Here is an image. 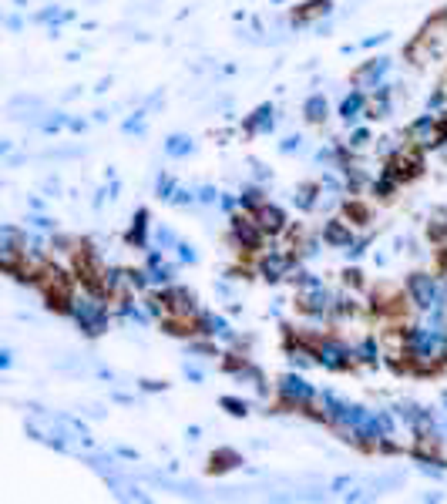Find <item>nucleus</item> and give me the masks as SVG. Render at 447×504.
Instances as JSON below:
<instances>
[{
    "mask_svg": "<svg viewBox=\"0 0 447 504\" xmlns=\"http://www.w3.org/2000/svg\"><path fill=\"white\" fill-rule=\"evenodd\" d=\"M145 272H148V283H152L155 290L172 286V279H175V266L165 259L162 249H148V255H145Z\"/></svg>",
    "mask_w": 447,
    "mask_h": 504,
    "instance_id": "f8f14e48",
    "label": "nucleus"
},
{
    "mask_svg": "<svg viewBox=\"0 0 447 504\" xmlns=\"http://www.w3.org/2000/svg\"><path fill=\"white\" fill-rule=\"evenodd\" d=\"M108 88H111V78H101V81H97V88H95V91H97V95H104Z\"/></svg>",
    "mask_w": 447,
    "mask_h": 504,
    "instance_id": "a18cd8bd",
    "label": "nucleus"
},
{
    "mask_svg": "<svg viewBox=\"0 0 447 504\" xmlns=\"http://www.w3.org/2000/svg\"><path fill=\"white\" fill-rule=\"evenodd\" d=\"M367 104H370V97H367V91H350V95H343V101H340V118L347 121V125H356L360 118H367Z\"/></svg>",
    "mask_w": 447,
    "mask_h": 504,
    "instance_id": "a211bd4d",
    "label": "nucleus"
},
{
    "mask_svg": "<svg viewBox=\"0 0 447 504\" xmlns=\"http://www.w3.org/2000/svg\"><path fill=\"white\" fill-rule=\"evenodd\" d=\"M323 246H330V249H350L353 246V222H343V219L323 222Z\"/></svg>",
    "mask_w": 447,
    "mask_h": 504,
    "instance_id": "dca6fc26",
    "label": "nucleus"
},
{
    "mask_svg": "<svg viewBox=\"0 0 447 504\" xmlns=\"http://www.w3.org/2000/svg\"><path fill=\"white\" fill-rule=\"evenodd\" d=\"M303 118L310 121V125H323L327 118H330V104H327V97L323 95H310L303 101Z\"/></svg>",
    "mask_w": 447,
    "mask_h": 504,
    "instance_id": "4be33fe9",
    "label": "nucleus"
},
{
    "mask_svg": "<svg viewBox=\"0 0 447 504\" xmlns=\"http://www.w3.org/2000/svg\"><path fill=\"white\" fill-rule=\"evenodd\" d=\"M299 148H303V135H286L279 141V152H283V155H292V152H299Z\"/></svg>",
    "mask_w": 447,
    "mask_h": 504,
    "instance_id": "72a5a7b5",
    "label": "nucleus"
},
{
    "mask_svg": "<svg viewBox=\"0 0 447 504\" xmlns=\"http://www.w3.org/2000/svg\"><path fill=\"white\" fill-rule=\"evenodd\" d=\"M387 38H390V34H377V38H367V40H363V47H377V44H384Z\"/></svg>",
    "mask_w": 447,
    "mask_h": 504,
    "instance_id": "37998d69",
    "label": "nucleus"
},
{
    "mask_svg": "<svg viewBox=\"0 0 447 504\" xmlns=\"http://www.w3.org/2000/svg\"><path fill=\"white\" fill-rule=\"evenodd\" d=\"M34 20H38V24H51V34H58L61 24L74 20V14H71V10H61V7H44V10L34 14Z\"/></svg>",
    "mask_w": 447,
    "mask_h": 504,
    "instance_id": "393cba45",
    "label": "nucleus"
},
{
    "mask_svg": "<svg viewBox=\"0 0 447 504\" xmlns=\"http://www.w3.org/2000/svg\"><path fill=\"white\" fill-rule=\"evenodd\" d=\"M253 219L259 222V229L269 235V239H276V235H283L286 229H290V222H286V212L279 209V205H272V202H262L259 209L253 212Z\"/></svg>",
    "mask_w": 447,
    "mask_h": 504,
    "instance_id": "ddd939ff",
    "label": "nucleus"
},
{
    "mask_svg": "<svg viewBox=\"0 0 447 504\" xmlns=\"http://www.w3.org/2000/svg\"><path fill=\"white\" fill-rule=\"evenodd\" d=\"M292 279H296V306L306 313L310 320H316V323H327V320H333V310H336V292L327 290V286H323V279H320L316 272L299 269Z\"/></svg>",
    "mask_w": 447,
    "mask_h": 504,
    "instance_id": "f03ea898",
    "label": "nucleus"
},
{
    "mask_svg": "<svg viewBox=\"0 0 447 504\" xmlns=\"http://www.w3.org/2000/svg\"><path fill=\"white\" fill-rule=\"evenodd\" d=\"M390 68H393V58H370V61H363L356 71H353V84L360 88V91H377L384 81H387V74H390Z\"/></svg>",
    "mask_w": 447,
    "mask_h": 504,
    "instance_id": "9d476101",
    "label": "nucleus"
},
{
    "mask_svg": "<svg viewBox=\"0 0 447 504\" xmlns=\"http://www.w3.org/2000/svg\"><path fill=\"white\" fill-rule=\"evenodd\" d=\"M353 349H356V363L380 367V360H384V347H380V340H377V336H363V340H360Z\"/></svg>",
    "mask_w": 447,
    "mask_h": 504,
    "instance_id": "aec40b11",
    "label": "nucleus"
},
{
    "mask_svg": "<svg viewBox=\"0 0 447 504\" xmlns=\"http://www.w3.org/2000/svg\"><path fill=\"white\" fill-rule=\"evenodd\" d=\"M272 128H276V108H272L269 101L259 104L253 115H246V121H242L246 135H272Z\"/></svg>",
    "mask_w": 447,
    "mask_h": 504,
    "instance_id": "2eb2a0df",
    "label": "nucleus"
},
{
    "mask_svg": "<svg viewBox=\"0 0 447 504\" xmlns=\"http://www.w3.org/2000/svg\"><path fill=\"white\" fill-rule=\"evenodd\" d=\"M195 202H198V189H185V185H178L172 205H178V209H189V205H195Z\"/></svg>",
    "mask_w": 447,
    "mask_h": 504,
    "instance_id": "7c9ffc66",
    "label": "nucleus"
},
{
    "mask_svg": "<svg viewBox=\"0 0 447 504\" xmlns=\"http://www.w3.org/2000/svg\"><path fill=\"white\" fill-rule=\"evenodd\" d=\"M253 175H256V182H269V178H272V168H266L262 162H253Z\"/></svg>",
    "mask_w": 447,
    "mask_h": 504,
    "instance_id": "4c0bfd02",
    "label": "nucleus"
},
{
    "mask_svg": "<svg viewBox=\"0 0 447 504\" xmlns=\"http://www.w3.org/2000/svg\"><path fill=\"white\" fill-rule=\"evenodd\" d=\"M235 205H239V195H222V198H219V209H222V212H233Z\"/></svg>",
    "mask_w": 447,
    "mask_h": 504,
    "instance_id": "ea45409f",
    "label": "nucleus"
},
{
    "mask_svg": "<svg viewBox=\"0 0 447 504\" xmlns=\"http://www.w3.org/2000/svg\"><path fill=\"white\" fill-rule=\"evenodd\" d=\"M175 255H178V262H189V266H195V262H198V249H195L192 242H185V239H178Z\"/></svg>",
    "mask_w": 447,
    "mask_h": 504,
    "instance_id": "2f4dec72",
    "label": "nucleus"
},
{
    "mask_svg": "<svg viewBox=\"0 0 447 504\" xmlns=\"http://www.w3.org/2000/svg\"><path fill=\"white\" fill-rule=\"evenodd\" d=\"M441 427H444V437H447V417H444V424H441Z\"/></svg>",
    "mask_w": 447,
    "mask_h": 504,
    "instance_id": "de8ad7c7",
    "label": "nucleus"
},
{
    "mask_svg": "<svg viewBox=\"0 0 447 504\" xmlns=\"http://www.w3.org/2000/svg\"><path fill=\"white\" fill-rule=\"evenodd\" d=\"M404 292H407V303L417 313H430V310H447V279L434 276V272H410L407 283H404Z\"/></svg>",
    "mask_w": 447,
    "mask_h": 504,
    "instance_id": "7ed1b4c3",
    "label": "nucleus"
},
{
    "mask_svg": "<svg viewBox=\"0 0 447 504\" xmlns=\"http://www.w3.org/2000/svg\"><path fill=\"white\" fill-rule=\"evenodd\" d=\"M292 266H296V255H292V252L269 249V252H262V255H259L256 272H259L266 283H283L286 276H292Z\"/></svg>",
    "mask_w": 447,
    "mask_h": 504,
    "instance_id": "1a4fd4ad",
    "label": "nucleus"
},
{
    "mask_svg": "<svg viewBox=\"0 0 447 504\" xmlns=\"http://www.w3.org/2000/svg\"><path fill=\"white\" fill-rule=\"evenodd\" d=\"M219 198H222V192H219L215 185H202V189H198V202H202V205H219Z\"/></svg>",
    "mask_w": 447,
    "mask_h": 504,
    "instance_id": "473e14b6",
    "label": "nucleus"
},
{
    "mask_svg": "<svg viewBox=\"0 0 447 504\" xmlns=\"http://www.w3.org/2000/svg\"><path fill=\"white\" fill-rule=\"evenodd\" d=\"M276 397H279L283 407H290V410H313L316 407V400H320V390L313 387L299 370H290V373L279 377Z\"/></svg>",
    "mask_w": 447,
    "mask_h": 504,
    "instance_id": "39448f33",
    "label": "nucleus"
},
{
    "mask_svg": "<svg viewBox=\"0 0 447 504\" xmlns=\"http://www.w3.org/2000/svg\"><path fill=\"white\" fill-rule=\"evenodd\" d=\"M266 202V192H262V182H253V185H242L239 192V209L242 212H256L259 205Z\"/></svg>",
    "mask_w": 447,
    "mask_h": 504,
    "instance_id": "b1692460",
    "label": "nucleus"
},
{
    "mask_svg": "<svg viewBox=\"0 0 447 504\" xmlns=\"http://www.w3.org/2000/svg\"><path fill=\"white\" fill-rule=\"evenodd\" d=\"M182 373H185V380H192V384H202V380H205V373L195 367V363H189V360L182 363Z\"/></svg>",
    "mask_w": 447,
    "mask_h": 504,
    "instance_id": "f704fd0d",
    "label": "nucleus"
},
{
    "mask_svg": "<svg viewBox=\"0 0 447 504\" xmlns=\"http://www.w3.org/2000/svg\"><path fill=\"white\" fill-rule=\"evenodd\" d=\"M333 14V0H306L303 7L292 10V27H310L320 17H330Z\"/></svg>",
    "mask_w": 447,
    "mask_h": 504,
    "instance_id": "f3484780",
    "label": "nucleus"
},
{
    "mask_svg": "<svg viewBox=\"0 0 447 504\" xmlns=\"http://www.w3.org/2000/svg\"><path fill=\"white\" fill-rule=\"evenodd\" d=\"M316 349V367L333 370V373H343V370L356 367V349L347 347L343 340H333V336H316L313 340Z\"/></svg>",
    "mask_w": 447,
    "mask_h": 504,
    "instance_id": "423d86ee",
    "label": "nucleus"
},
{
    "mask_svg": "<svg viewBox=\"0 0 447 504\" xmlns=\"http://www.w3.org/2000/svg\"><path fill=\"white\" fill-rule=\"evenodd\" d=\"M175 192H178L175 175L158 172V175H155V195H158V198H162V202H172V198H175Z\"/></svg>",
    "mask_w": 447,
    "mask_h": 504,
    "instance_id": "a878e982",
    "label": "nucleus"
},
{
    "mask_svg": "<svg viewBox=\"0 0 447 504\" xmlns=\"http://www.w3.org/2000/svg\"><path fill=\"white\" fill-rule=\"evenodd\" d=\"M145 118H148V108H138L132 118H125L121 132H125V135H145V132H148V121H145Z\"/></svg>",
    "mask_w": 447,
    "mask_h": 504,
    "instance_id": "bb28decb",
    "label": "nucleus"
},
{
    "mask_svg": "<svg viewBox=\"0 0 447 504\" xmlns=\"http://www.w3.org/2000/svg\"><path fill=\"white\" fill-rule=\"evenodd\" d=\"M152 215H148V209H135V215H132V226H128V235H125V242L132 246V249H141L148 252L152 249V239H148V222Z\"/></svg>",
    "mask_w": 447,
    "mask_h": 504,
    "instance_id": "4468645a",
    "label": "nucleus"
},
{
    "mask_svg": "<svg viewBox=\"0 0 447 504\" xmlns=\"http://www.w3.org/2000/svg\"><path fill=\"white\" fill-rule=\"evenodd\" d=\"M444 17H447V7H444Z\"/></svg>",
    "mask_w": 447,
    "mask_h": 504,
    "instance_id": "09e8293b",
    "label": "nucleus"
},
{
    "mask_svg": "<svg viewBox=\"0 0 447 504\" xmlns=\"http://www.w3.org/2000/svg\"><path fill=\"white\" fill-rule=\"evenodd\" d=\"M229 235H233L235 249H246V252H259L262 249V242L269 239V235L259 229V222L253 219V212L233 215V219H229Z\"/></svg>",
    "mask_w": 447,
    "mask_h": 504,
    "instance_id": "0eeeda50",
    "label": "nucleus"
},
{
    "mask_svg": "<svg viewBox=\"0 0 447 504\" xmlns=\"http://www.w3.org/2000/svg\"><path fill=\"white\" fill-rule=\"evenodd\" d=\"M198 333L202 336H209V340H222V343H233V347H242V340L235 336V330L229 326V320L226 316H219V313H205L202 310V316H198Z\"/></svg>",
    "mask_w": 447,
    "mask_h": 504,
    "instance_id": "9b49d317",
    "label": "nucleus"
},
{
    "mask_svg": "<svg viewBox=\"0 0 447 504\" xmlns=\"http://www.w3.org/2000/svg\"><path fill=\"white\" fill-rule=\"evenodd\" d=\"M320 182H303V185H296L292 189V205L299 209V212H313V209H320Z\"/></svg>",
    "mask_w": 447,
    "mask_h": 504,
    "instance_id": "6ab92c4d",
    "label": "nucleus"
},
{
    "mask_svg": "<svg viewBox=\"0 0 447 504\" xmlns=\"http://www.w3.org/2000/svg\"><path fill=\"white\" fill-rule=\"evenodd\" d=\"M370 141H373V135H370L367 128H353V132H350V141H347V148H350V152H363Z\"/></svg>",
    "mask_w": 447,
    "mask_h": 504,
    "instance_id": "c85d7f7f",
    "label": "nucleus"
},
{
    "mask_svg": "<svg viewBox=\"0 0 447 504\" xmlns=\"http://www.w3.org/2000/svg\"><path fill=\"white\" fill-rule=\"evenodd\" d=\"M68 316L78 323V330L84 333V336L97 340L101 333H108V326H111L108 296L88 290V286H81V290H74V296H71V310H68Z\"/></svg>",
    "mask_w": 447,
    "mask_h": 504,
    "instance_id": "f257e3e1",
    "label": "nucleus"
},
{
    "mask_svg": "<svg viewBox=\"0 0 447 504\" xmlns=\"http://www.w3.org/2000/svg\"><path fill=\"white\" fill-rule=\"evenodd\" d=\"M68 128H71V132H84V128H88V121H84V118H71V125H68Z\"/></svg>",
    "mask_w": 447,
    "mask_h": 504,
    "instance_id": "79ce46f5",
    "label": "nucleus"
},
{
    "mask_svg": "<svg viewBox=\"0 0 447 504\" xmlns=\"http://www.w3.org/2000/svg\"><path fill=\"white\" fill-rule=\"evenodd\" d=\"M10 367H14V349L3 347L0 349V370H10Z\"/></svg>",
    "mask_w": 447,
    "mask_h": 504,
    "instance_id": "58836bf2",
    "label": "nucleus"
},
{
    "mask_svg": "<svg viewBox=\"0 0 447 504\" xmlns=\"http://www.w3.org/2000/svg\"><path fill=\"white\" fill-rule=\"evenodd\" d=\"M407 141L414 148H421V152L444 148L447 145V108L444 111H428V115L414 118L407 125Z\"/></svg>",
    "mask_w": 447,
    "mask_h": 504,
    "instance_id": "20e7f679",
    "label": "nucleus"
},
{
    "mask_svg": "<svg viewBox=\"0 0 447 504\" xmlns=\"http://www.w3.org/2000/svg\"><path fill=\"white\" fill-rule=\"evenodd\" d=\"M27 222H31V226H34V229H40V233H51V229H54V222H51V219H47V215H31V219H27Z\"/></svg>",
    "mask_w": 447,
    "mask_h": 504,
    "instance_id": "c9c22d12",
    "label": "nucleus"
},
{
    "mask_svg": "<svg viewBox=\"0 0 447 504\" xmlns=\"http://www.w3.org/2000/svg\"><path fill=\"white\" fill-rule=\"evenodd\" d=\"M141 387L148 390V393H158V390H165V384H158V380H141Z\"/></svg>",
    "mask_w": 447,
    "mask_h": 504,
    "instance_id": "a19ab883",
    "label": "nucleus"
},
{
    "mask_svg": "<svg viewBox=\"0 0 447 504\" xmlns=\"http://www.w3.org/2000/svg\"><path fill=\"white\" fill-rule=\"evenodd\" d=\"M152 239H155V246H158L162 252H165V249H175V246H178V235L172 233L168 226H155V233H152Z\"/></svg>",
    "mask_w": 447,
    "mask_h": 504,
    "instance_id": "cd10ccee",
    "label": "nucleus"
},
{
    "mask_svg": "<svg viewBox=\"0 0 447 504\" xmlns=\"http://www.w3.org/2000/svg\"><path fill=\"white\" fill-rule=\"evenodd\" d=\"M242 464V457H239V450H233V447H219V450H212V464H209V471L212 474H226V471H233V467Z\"/></svg>",
    "mask_w": 447,
    "mask_h": 504,
    "instance_id": "5701e85b",
    "label": "nucleus"
},
{
    "mask_svg": "<svg viewBox=\"0 0 447 504\" xmlns=\"http://www.w3.org/2000/svg\"><path fill=\"white\" fill-rule=\"evenodd\" d=\"M7 27H10V31H20V27H24V20H20L17 14H10V17H7Z\"/></svg>",
    "mask_w": 447,
    "mask_h": 504,
    "instance_id": "c03bdc74",
    "label": "nucleus"
},
{
    "mask_svg": "<svg viewBox=\"0 0 447 504\" xmlns=\"http://www.w3.org/2000/svg\"><path fill=\"white\" fill-rule=\"evenodd\" d=\"M367 242H370V239H353V246H350V249H343V252H347L350 259H360V255L367 252Z\"/></svg>",
    "mask_w": 447,
    "mask_h": 504,
    "instance_id": "e433bc0d",
    "label": "nucleus"
},
{
    "mask_svg": "<svg viewBox=\"0 0 447 504\" xmlns=\"http://www.w3.org/2000/svg\"><path fill=\"white\" fill-rule=\"evenodd\" d=\"M165 155L168 158H189L195 152V138L192 135H182V132H175V135L165 138Z\"/></svg>",
    "mask_w": 447,
    "mask_h": 504,
    "instance_id": "412c9836",
    "label": "nucleus"
},
{
    "mask_svg": "<svg viewBox=\"0 0 447 504\" xmlns=\"http://www.w3.org/2000/svg\"><path fill=\"white\" fill-rule=\"evenodd\" d=\"M441 404H444V410H447V390H444V393H441Z\"/></svg>",
    "mask_w": 447,
    "mask_h": 504,
    "instance_id": "49530a36",
    "label": "nucleus"
},
{
    "mask_svg": "<svg viewBox=\"0 0 447 504\" xmlns=\"http://www.w3.org/2000/svg\"><path fill=\"white\" fill-rule=\"evenodd\" d=\"M162 296V303H165V316H185V320H195L198 323V296L192 290H185V286H165V290L158 292Z\"/></svg>",
    "mask_w": 447,
    "mask_h": 504,
    "instance_id": "6e6552de",
    "label": "nucleus"
},
{
    "mask_svg": "<svg viewBox=\"0 0 447 504\" xmlns=\"http://www.w3.org/2000/svg\"><path fill=\"white\" fill-rule=\"evenodd\" d=\"M219 404H222V410H226V414H233V417H246V414H249V404H246V400H239V397H222Z\"/></svg>",
    "mask_w": 447,
    "mask_h": 504,
    "instance_id": "c756f323",
    "label": "nucleus"
}]
</instances>
